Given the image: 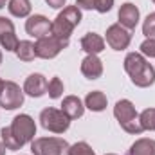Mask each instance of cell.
<instances>
[{
	"mask_svg": "<svg viewBox=\"0 0 155 155\" xmlns=\"http://www.w3.org/2000/svg\"><path fill=\"white\" fill-rule=\"evenodd\" d=\"M124 71L135 87L146 88L155 83V69L146 61L141 52H128L124 58Z\"/></svg>",
	"mask_w": 155,
	"mask_h": 155,
	"instance_id": "obj_1",
	"label": "cell"
},
{
	"mask_svg": "<svg viewBox=\"0 0 155 155\" xmlns=\"http://www.w3.org/2000/svg\"><path fill=\"white\" fill-rule=\"evenodd\" d=\"M79 22H81V9L78 5H65L63 11L51 24V35L63 41H69L74 27L79 25Z\"/></svg>",
	"mask_w": 155,
	"mask_h": 155,
	"instance_id": "obj_2",
	"label": "cell"
},
{
	"mask_svg": "<svg viewBox=\"0 0 155 155\" xmlns=\"http://www.w3.org/2000/svg\"><path fill=\"white\" fill-rule=\"evenodd\" d=\"M114 116H116V119L119 121V124L124 132L135 134V135L144 132L141 123H139V114H137V110L130 99H119L117 101L116 107H114Z\"/></svg>",
	"mask_w": 155,
	"mask_h": 155,
	"instance_id": "obj_3",
	"label": "cell"
},
{
	"mask_svg": "<svg viewBox=\"0 0 155 155\" xmlns=\"http://www.w3.org/2000/svg\"><path fill=\"white\" fill-rule=\"evenodd\" d=\"M69 143L61 137H38L31 143L35 155H69Z\"/></svg>",
	"mask_w": 155,
	"mask_h": 155,
	"instance_id": "obj_4",
	"label": "cell"
},
{
	"mask_svg": "<svg viewBox=\"0 0 155 155\" xmlns=\"http://www.w3.org/2000/svg\"><path fill=\"white\" fill-rule=\"evenodd\" d=\"M40 123L45 130L49 132H54V134H63L69 130L71 126V119L67 117V114L63 110H58V108H43L41 114H40Z\"/></svg>",
	"mask_w": 155,
	"mask_h": 155,
	"instance_id": "obj_5",
	"label": "cell"
},
{
	"mask_svg": "<svg viewBox=\"0 0 155 155\" xmlns=\"http://www.w3.org/2000/svg\"><path fill=\"white\" fill-rule=\"evenodd\" d=\"M11 130L13 134L16 135V139L25 144V143H33L35 141V135H36V123L35 119L27 114H20L13 119L11 123Z\"/></svg>",
	"mask_w": 155,
	"mask_h": 155,
	"instance_id": "obj_6",
	"label": "cell"
},
{
	"mask_svg": "<svg viewBox=\"0 0 155 155\" xmlns=\"http://www.w3.org/2000/svg\"><path fill=\"white\" fill-rule=\"evenodd\" d=\"M67 45H69V41H63V40L56 38V36H52V35H49V36H45V38H40V40H36V43H35L36 58L52 60V58H56Z\"/></svg>",
	"mask_w": 155,
	"mask_h": 155,
	"instance_id": "obj_7",
	"label": "cell"
},
{
	"mask_svg": "<svg viewBox=\"0 0 155 155\" xmlns=\"http://www.w3.org/2000/svg\"><path fill=\"white\" fill-rule=\"evenodd\" d=\"M24 105V90L15 81H4L0 92V107L4 110H15Z\"/></svg>",
	"mask_w": 155,
	"mask_h": 155,
	"instance_id": "obj_8",
	"label": "cell"
},
{
	"mask_svg": "<svg viewBox=\"0 0 155 155\" xmlns=\"http://www.w3.org/2000/svg\"><path fill=\"white\" fill-rule=\"evenodd\" d=\"M132 41V31L124 29L121 24H114L107 29V43L114 51H124Z\"/></svg>",
	"mask_w": 155,
	"mask_h": 155,
	"instance_id": "obj_9",
	"label": "cell"
},
{
	"mask_svg": "<svg viewBox=\"0 0 155 155\" xmlns=\"http://www.w3.org/2000/svg\"><path fill=\"white\" fill-rule=\"evenodd\" d=\"M51 24L52 22H49L47 16H43V15H33L25 22V31H27L29 36H33V38H36V40L45 38V36L51 35Z\"/></svg>",
	"mask_w": 155,
	"mask_h": 155,
	"instance_id": "obj_10",
	"label": "cell"
},
{
	"mask_svg": "<svg viewBox=\"0 0 155 155\" xmlns=\"http://www.w3.org/2000/svg\"><path fill=\"white\" fill-rule=\"evenodd\" d=\"M117 18H119V24L124 29L134 31L137 27V24H139V9H137V5L132 4V2L123 4L121 9H119V13H117Z\"/></svg>",
	"mask_w": 155,
	"mask_h": 155,
	"instance_id": "obj_11",
	"label": "cell"
},
{
	"mask_svg": "<svg viewBox=\"0 0 155 155\" xmlns=\"http://www.w3.org/2000/svg\"><path fill=\"white\" fill-rule=\"evenodd\" d=\"M47 85L49 81L41 74H31L24 83V94L31 96V97H41L43 94H47Z\"/></svg>",
	"mask_w": 155,
	"mask_h": 155,
	"instance_id": "obj_12",
	"label": "cell"
},
{
	"mask_svg": "<svg viewBox=\"0 0 155 155\" xmlns=\"http://www.w3.org/2000/svg\"><path fill=\"white\" fill-rule=\"evenodd\" d=\"M81 74L87 79H97L103 74V61L97 58V54H87V58L81 61Z\"/></svg>",
	"mask_w": 155,
	"mask_h": 155,
	"instance_id": "obj_13",
	"label": "cell"
},
{
	"mask_svg": "<svg viewBox=\"0 0 155 155\" xmlns=\"http://www.w3.org/2000/svg\"><path fill=\"white\" fill-rule=\"evenodd\" d=\"M61 110L67 114L69 119H78L85 114V105L81 103V99L78 96H67V97H63Z\"/></svg>",
	"mask_w": 155,
	"mask_h": 155,
	"instance_id": "obj_14",
	"label": "cell"
},
{
	"mask_svg": "<svg viewBox=\"0 0 155 155\" xmlns=\"http://www.w3.org/2000/svg\"><path fill=\"white\" fill-rule=\"evenodd\" d=\"M81 49L87 54H99L101 51H105V40L97 33H87L81 38Z\"/></svg>",
	"mask_w": 155,
	"mask_h": 155,
	"instance_id": "obj_15",
	"label": "cell"
},
{
	"mask_svg": "<svg viewBox=\"0 0 155 155\" xmlns=\"http://www.w3.org/2000/svg\"><path fill=\"white\" fill-rule=\"evenodd\" d=\"M107 96L101 92V90H94V92H88L87 97H85V107L92 112H103L107 108Z\"/></svg>",
	"mask_w": 155,
	"mask_h": 155,
	"instance_id": "obj_16",
	"label": "cell"
},
{
	"mask_svg": "<svg viewBox=\"0 0 155 155\" xmlns=\"http://www.w3.org/2000/svg\"><path fill=\"white\" fill-rule=\"evenodd\" d=\"M128 155H155V141L153 139H137L132 146Z\"/></svg>",
	"mask_w": 155,
	"mask_h": 155,
	"instance_id": "obj_17",
	"label": "cell"
},
{
	"mask_svg": "<svg viewBox=\"0 0 155 155\" xmlns=\"http://www.w3.org/2000/svg\"><path fill=\"white\" fill-rule=\"evenodd\" d=\"M7 9H9V13H11L13 16L25 18V16H29V13H31V2H29V0H9Z\"/></svg>",
	"mask_w": 155,
	"mask_h": 155,
	"instance_id": "obj_18",
	"label": "cell"
},
{
	"mask_svg": "<svg viewBox=\"0 0 155 155\" xmlns=\"http://www.w3.org/2000/svg\"><path fill=\"white\" fill-rule=\"evenodd\" d=\"M16 56L22 60V61H33L36 58V51H35V43L29 41V40H22L16 47Z\"/></svg>",
	"mask_w": 155,
	"mask_h": 155,
	"instance_id": "obj_19",
	"label": "cell"
},
{
	"mask_svg": "<svg viewBox=\"0 0 155 155\" xmlns=\"http://www.w3.org/2000/svg\"><path fill=\"white\" fill-rule=\"evenodd\" d=\"M0 137H2V143H4V146L7 148V150H20L24 144L16 139V135L13 134V130H11V126H4L2 130H0Z\"/></svg>",
	"mask_w": 155,
	"mask_h": 155,
	"instance_id": "obj_20",
	"label": "cell"
},
{
	"mask_svg": "<svg viewBox=\"0 0 155 155\" xmlns=\"http://www.w3.org/2000/svg\"><path fill=\"white\" fill-rule=\"evenodd\" d=\"M139 123L143 126V130H152L155 132V108H146L141 112Z\"/></svg>",
	"mask_w": 155,
	"mask_h": 155,
	"instance_id": "obj_21",
	"label": "cell"
},
{
	"mask_svg": "<svg viewBox=\"0 0 155 155\" xmlns=\"http://www.w3.org/2000/svg\"><path fill=\"white\" fill-rule=\"evenodd\" d=\"M63 90H65L63 81H61L58 76L52 78V79L49 81V85H47V94H49V97H52V99L61 97V96H63Z\"/></svg>",
	"mask_w": 155,
	"mask_h": 155,
	"instance_id": "obj_22",
	"label": "cell"
},
{
	"mask_svg": "<svg viewBox=\"0 0 155 155\" xmlns=\"http://www.w3.org/2000/svg\"><path fill=\"white\" fill-rule=\"evenodd\" d=\"M143 35L146 38H153L155 40V13H150L144 22H143Z\"/></svg>",
	"mask_w": 155,
	"mask_h": 155,
	"instance_id": "obj_23",
	"label": "cell"
},
{
	"mask_svg": "<svg viewBox=\"0 0 155 155\" xmlns=\"http://www.w3.org/2000/svg\"><path fill=\"white\" fill-rule=\"evenodd\" d=\"M69 155H96V153H94V150L88 146V143L81 141V143H76V144L71 146Z\"/></svg>",
	"mask_w": 155,
	"mask_h": 155,
	"instance_id": "obj_24",
	"label": "cell"
},
{
	"mask_svg": "<svg viewBox=\"0 0 155 155\" xmlns=\"http://www.w3.org/2000/svg\"><path fill=\"white\" fill-rule=\"evenodd\" d=\"M18 43H20V41H18V38H16L15 33H9V35L0 36V45H2L5 51H16Z\"/></svg>",
	"mask_w": 155,
	"mask_h": 155,
	"instance_id": "obj_25",
	"label": "cell"
},
{
	"mask_svg": "<svg viewBox=\"0 0 155 155\" xmlns=\"http://www.w3.org/2000/svg\"><path fill=\"white\" fill-rule=\"evenodd\" d=\"M141 54L148 56V58H155V40L153 38H146L141 43Z\"/></svg>",
	"mask_w": 155,
	"mask_h": 155,
	"instance_id": "obj_26",
	"label": "cell"
},
{
	"mask_svg": "<svg viewBox=\"0 0 155 155\" xmlns=\"http://www.w3.org/2000/svg\"><path fill=\"white\" fill-rule=\"evenodd\" d=\"M9 33H15V24H13L9 18L0 16V36L9 35Z\"/></svg>",
	"mask_w": 155,
	"mask_h": 155,
	"instance_id": "obj_27",
	"label": "cell"
},
{
	"mask_svg": "<svg viewBox=\"0 0 155 155\" xmlns=\"http://www.w3.org/2000/svg\"><path fill=\"white\" fill-rule=\"evenodd\" d=\"M114 5V0H96V11L99 13H108Z\"/></svg>",
	"mask_w": 155,
	"mask_h": 155,
	"instance_id": "obj_28",
	"label": "cell"
},
{
	"mask_svg": "<svg viewBox=\"0 0 155 155\" xmlns=\"http://www.w3.org/2000/svg\"><path fill=\"white\" fill-rule=\"evenodd\" d=\"M79 9H96V0H76Z\"/></svg>",
	"mask_w": 155,
	"mask_h": 155,
	"instance_id": "obj_29",
	"label": "cell"
},
{
	"mask_svg": "<svg viewBox=\"0 0 155 155\" xmlns=\"http://www.w3.org/2000/svg\"><path fill=\"white\" fill-rule=\"evenodd\" d=\"M45 2H47V5H51L54 9H60V7H65L67 0H45Z\"/></svg>",
	"mask_w": 155,
	"mask_h": 155,
	"instance_id": "obj_30",
	"label": "cell"
},
{
	"mask_svg": "<svg viewBox=\"0 0 155 155\" xmlns=\"http://www.w3.org/2000/svg\"><path fill=\"white\" fill-rule=\"evenodd\" d=\"M5 150H7V148H5V146H4V143L0 141V155H5Z\"/></svg>",
	"mask_w": 155,
	"mask_h": 155,
	"instance_id": "obj_31",
	"label": "cell"
},
{
	"mask_svg": "<svg viewBox=\"0 0 155 155\" xmlns=\"http://www.w3.org/2000/svg\"><path fill=\"white\" fill-rule=\"evenodd\" d=\"M5 2H7V0H0V9H2V7L5 5Z\"/></svg>",
	"mask_w": 155,
	"mask_h": 155,
	"instance_id": "obj_32",
	"label": "cell"
},
{
	"mask_svg": "<svg viewBox=\"0 0 155 155\" xmlns=\"http://www.w3.org/2000/svg\"><path fill=\"white\" fill-rule=\"evenodd\" d=\"M2 87H4V81L0 79V92H2Z\"/></svg>",
	"mask_w": 155,
	"mask_h": 155,
	"instance_id": "obj_33",
	"label": "cell"
},
{
	"mask_svg": "<svg viewBox=\"0 0 155 155\" xmlns=\"http://www.w3.org/2000/svg\"><path fill=\"white\" fill-rule=\"evenodd\" d=\"M0 63H2V51H0Z\"/></svg>",
	"mask_w": 155,
	"mask_h": 155,
	"instance_id": "obj_34",
	"label": "cell"
},
{
	"mask_svg": "<svg viewBox=\"0 0 155 155\" xmlns=\"http://www.w3.org/2000/svg\"><path fill=\"white\" fill-rule=\"evenodd\" d=\"M107 155H116V153H107Z\"/></svg>",
	"mask_w": 155,
	"mask_h": 155,
	"instance_id": "obj_35",
	"label": "cell"
},
{
	"mask_svg": "<svg viewBox=\"0 0 155 155\" xmlns=\"http://www.w3.org/2000/svg\"><path fill=\"white\" fill-rule=\"evenodd\" d=\"M152 2H153V4H155V0H152Z\"/></svg>",
	"mask_w": 155,
	"mask_h": 155,
	"instance_id": "obj_36",
	"label": "cell"
},
{
	"mask_svg": "<svg viewBox=\"0 0 155 155\" xmlns=\"http://www.w3.org/2000/svg\"><path fill=\"white\" fill-rule=\"evenodd\" d=\"M33 155H35V153H33Z\"/></svg>",
	"mask_w": 155,
	"mask_h": 155,
	"instance_id": "obj_37",
	"label": "cell"
}]
</instances>
